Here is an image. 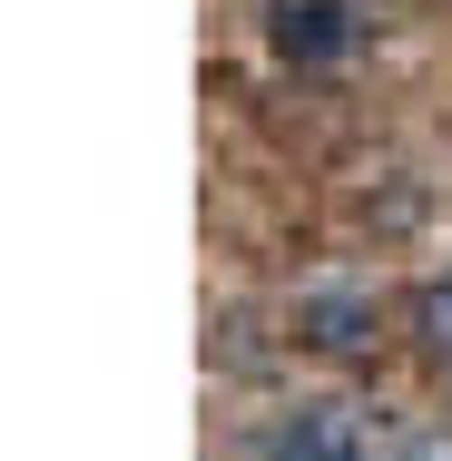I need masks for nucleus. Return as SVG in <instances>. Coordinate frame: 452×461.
<instances>
[{
	"label": "nucleus",
	"mask_w": 452,
	"mask_h": 461,
	"mask_svg": "<svg viewBox=\"0 0 452 461\" xmlns=\"http://www.w3.org/2000/svg\"><path fill=\"white\" fill-rule=\"evenodd\" d=\"M275 50L295 69H335L355 50V0H275Z\"/></svg>",
	"instance_id": "f257e3e1"
},
{
	"label": "nucleus",
	"mask_w": 452,
	"mask_h": 461,
	"mask_svg": "<svg viewBox=\"0 0 452 461\" xmlns=\"http://www.w3.org/2000/svg\"><path fill=\"white\" fill-rule=\"evenodd\" d=\"M423 344H433V354H452V285L423 304Z\"/></svg>",
	"instance_id": "f03ea898"
}]
</instances>
